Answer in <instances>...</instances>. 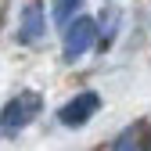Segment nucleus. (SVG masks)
I'll use <instances>...</instances> for the list:
<instances>
[{
  "label": "nucleus",
  "instance_id": "1",
  "mask_svg": "<svg viewBox=\"0 0 151 151\" xmlns=\"http://www.w3.org/2000/svg\"><path fill=\"white\" fill-rule=\"evenodd\" d=\"M40 108H43L40 93L22 90V93H18L14 101H7V108H4V133H7V137H14L18 129H25L36 115H40Z\"/></svg>",
  "mask_w": 151,
  "mask_h": 151
},
{
  "label": "nucleus",
  "instance_id": "5",
  "mask_svg": "<svg viewBox=\"0 0 151 151\" xmlns=\"http://www.w3.org/2000/svg\"><path fill=\"white\" fill-rule=\"evenodd\" d=\"M79 7V0H54V22L58 25H65L68 18H72V11Z\"/></svg>",
  "mask_w": 151,
  "mask_h": 151
},
{
  "label": "nucleus",
  "instance_id": "4",
  "mask_svg": "<svg viewBox=\"0 0 151 151\" xmlns=\"http://www.w3.org/2000/svg\"><path fill=\"white\" fill-rule=\"evenodd\" d=\"M40 36H43L40 4H25V7H22V18H18V43H36Z\"/></svg>",
  "mask_w": 151,
  "mask_h": 151
},
{
  "label": "nucleus",
  "instance_id": "3",
  "mask_svg": "<svg viewBox=\"0 0 151 151\" xmlns=\"http://www.w3.org/2000/svg\"><path fill=\"white\" fill-rule=\"evenodd\" d=\"M97 108H101V97L93 90H86V93H76L68 104H61L58 119H61V126H86L90 115H97Z\"/></svg>",
  "mask_w": 151,
  "mask_h": 151
},
{
  "label": "nucleus",
  "instance_id": "2",
  "mask_svg": "<svg viewBox=\"0 0 151 151\" xmlns=\"http://www.w3.org/2000/svg\"><path fill=\"white\" fill-rule=\"evenodd\" d=\"M93 36H97V22L93 18H76L65 29V61H76L93 47Z\"/></svg>",
  "mask_w": 151,
  "mask_h": 151
}]
</instances>
